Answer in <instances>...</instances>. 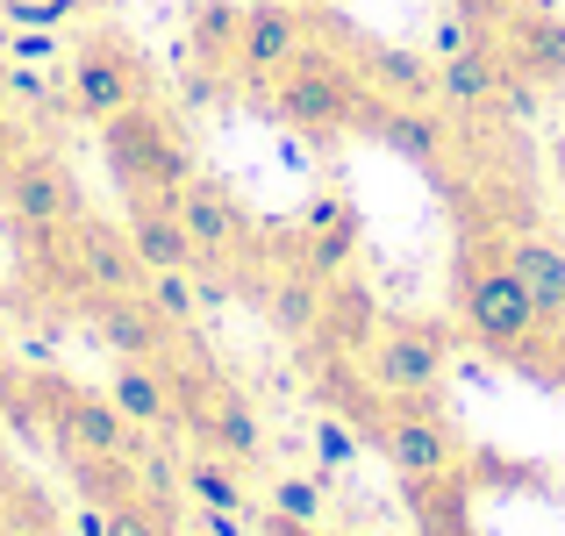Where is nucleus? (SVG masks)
Returning a JSON list of instances; mask_svg holds the SVG:
<instances>
[{"instance_id": "24", "label": "nucleus", "mask_w": 565, "mask_h": 536, "mask_svg": "<svg viewBox=\"0 0 565 536\" xmlns=\"http://www.w3.org/2000/svg\"><path fill=\"white\" fill-rule=\"evenodd\" d=\"M236 29H244V8H236V0H201L193 22H186L193 57H201V65H236Z\"/></svg>"}, {"instance_id": "10", "label": "nucleus", "mask_w": 565, "mask_h": 536, "mask_svg": "<svg viewBox=\"0 0 565 536\" xmlns=\"http://www.w3.org/2000/svg\"><path fill=\"white\" fill-rule=\"evenodd\" d=\"M65 265L79 287H94V301L100 293H143V279H151L137 244H129V229L122 222H100V215H79L65 229Z\"/></svg>"}, {"instance_id": "8", "label": "nucleus", "mask_w": 565, "mask_h": 536, "mask_svg": "<svg viewBox=\"0 0 565 536\" xmlns=\"http://www.w3.org/2000/svg\"><path fill=\"white\" fill-rule=\"evenodd\" d=\"M444 357H451V336H444L437 322H380L373 344L359 351V365H365V379L394 400V394H429V386L444 379Z\"/></svg>"}, {"instance_id": "7", "label": "nucleus", "mask_w": 565, "mask_h": 536, "mask_svg": "<svg viewBox=\"0 0 565 536\" xmlns=\"http://www.w3.org/2000/svg\"><path fill=\"white\" fill-rule=\"evenodd\" d=\"M0 201H8V222L29 236H65L72 222L86 215L79 207V179L57 165L51 151H22L8 172H0Z\"/></svg>"}, {"instance_id": "29", "label": "nucleus", "mask_w": 565, "mask_h": 536, "mask_svg": "<svg viewBox=\"0 0 565 536\" xmlns=\"http://www.w3.org/2000/svg\"><path fill=\"white\" fill-rule=\"evenodd\" d=\"M472 43H480V36H472V29H466V14H437V29H429V57H458V51H472Z\"/></svg>"}, {"instance_id": "2", "label": "nucleus", "mask_w": 565, "mask_h": 536, "mask_svg": "<svg viewBox=\"0 0 565 536\" xmlns=\"http://www.w3.org/2000/svg\"><path fill=\"white\" fill-rule=\"evenodd\" d=\"M273 108L287 129H308V137H351L365 129V115L380 108V94L365 86V72H351L344 57H322V51H301L287 72L273 79Z\"/></svg>"}, {"instance_id": "1", "label": "nucleus", "mask_w": 565, "mask_h": 536, "mask_svg": "<svg viewBox=\"0 0 565 536\" xmlns=\"http://www.w3.org/2000/svg\"><path fill=\"white\" fill-rule=\"evenodd\" d=\"M458 315H466L472 344L487 357H501V365H515V372L530 365V351H537L544 330H552V322L537 315V301H530V287L515 279L509 250L480 244V236L458 250Z\"/></svg>"}, {"instance_id": "22", "label": "nucleus", "mask_w": 565, "mask_h": 536, "mask_svg": "<svg viewBox=\"0 0 565 536\" xmlns=\"http://www.w3.org/2000/svg\"><path fill=\"white\" fill-rule=\"evenodd\" d=\"M322 287H330V279H316L308 265L279 272L273 293H265V315H273V330H279V336H316V322H322Z\"/></svg>"}, {"instance_id": "14", "label": "nucleus", "mask_w": 565, "mask_h": 536, "mask_svg": "<svg viewBox=\"0 0 565 536\" xmlns=\"http://www.w3.org/2000/svg\"><path fill=\"white\" fill-rule=\"evenodd\" d=\"M501 51H509V65L523 72L530 86L565 79V22L544 14V8H515L509 22H501Z\"/></svg>"}, {"instance_id": "30", "label": "nucleus", "mask_w": 565, "mask_h": 536, "mask_svg": "<svg viewBox=\"0 0 565 536\" xmlns=\"http://www.w3.org/2000/svg\"><path fill=\"white\" fill-rule=\"evenodd\" d=\"M258 529H265V536H322V523H294V515H279V508L265 515Z\"/></svg>"}, {"instance_id": "3", "label": "nucleus", "mask_w": 565, "mask_h": 536, "mask_svg": "<svg viewBox=\"0 0 565 536\" xmlns=\"http://www.w3.org/2000/svg\"><path fill=\"white\" fill-rule=\"evenodd\" d=\"M100 151H108V172L129 201H180V186L193 179V158L180 143V129L143 100V108L100 122Z\"/></svg>"}, {"instance_id": "25", "label": "nucleus", "mask_w": 565, "mask_h": 536, "mask_svg": "<svg viewBox=\"0 0 565 536\" xmlns=\"http://www.w3.org/2000/svg\"><path fill=\"white\" fill-rule=\"evenodd\" d=\"M100 536H180V523H172V501L143 486V494L100 508Z\"/></svg>"}, {"instance_id": "13", "label": "nucleus", "mask_w": 565, "mask_h": 536, "mask_svg": "<svg viewBox=\"0 0 565 536\" xmlns=\"http://www.w3.org/2000/svg\"><path fill=\"white\" fill-rule=\"evenodd\" d=\"M94 322H100V336H108L115 357H172V336H180L143 293H100Z\"/></svg>"}, {"instance_id": "31", "label": "nucleus", "mask_w": 565, "mask_h": 536, "mask_svg": "<svg viewBox=\"0 0 565 536\" xmlns=\"http://www.w3.org/2000/svg\"><path fill=\"white\" fill-rule=\"evenodd\" d=\"M22 151H29V143H22V129H14L8 115H0V172H8V165H14Z\"/></svg>"}, {"instance_id": "19", "label": "nucleus", "mask_w": 565, "mask_h": 536, "mask_svg": "<svg viewBox=\"0 0 565 536\" xmlns=\"http://www.w3.org/2000/svg\"><path fill=\"white\" fill-rule=\"evenodd\" d=\"M380 308H373V293L365 287H351L344 272L322 287V322H316V344H330V351H344V357H359L365 344H373V330H380Z\"/></svg>"}, {"instance_id": "15", "label": "nucleus", "mask_w": 565, "mask_h": 536, "mask_svg": "<svg viewBox=\"0 0 565 536\" xmlns=\"http://www.w3.org/2000/svg\"><path fill=\"white\" fill-rule=\"evenodd\" d=\"M365 137L386 143L394 158H408V165H437L444 143H451V122H444L437 108H415V100H380V108L365 115Z\"/></svg>"}, {"instance_id": "4", "label": "nucleus", "mask_w": 565, "mask_h": 536, "mask_svg": "<svg viewBox=\"0 0 565 536\" xmlns=\"http://www.w3.org/2000/svg\"><path fill=\"white\" fill-rule=\"evenodd\" d=\"M29 394H36L43 429H51V443L72 465H86V458H143L137 422H129L108 394H94V386H79V379H29Z\"/></svg>"}, {"instance_id": "17", "label": "nucleus", "mask_w": 565, "mask_h": 536, "mask_svg": "<svg viewBox=\"0 0 565 536\" xmlns=\"http://www.w3.org/2000/svg\"><path fill=\"white\" fill-rule=\"evenodd\" d=\"M122 229H129V244H137L143 272H193V265H201V250H193V236H186V222H180L172 201H129Z\"/></svg>"}, {"instance_id": "9", "label": "nucleus", "mask_w": 565, "mask_h": 536, "mask_svg": "<svg viewBox=\"0 0 565 536\" xmlns=\"http://www.w3.org/2000/svg\"><path fill=\"white\" fill-rule=\"evenodd\" d=\"M308 51V14L294 8V0H258V8H244V29H236V79L258 86V94H273V79L294 65V57Z\"/></svg>"}, {"instance_id": "16", "label": "nucleus", "mask_w": 565, "mask_h": 536, "mask_svg": "<svg viewBox=\"0 0 565 536\" xmlns=\"http://www.w3.org/2000/svg\"><path fill=\"white\" fill-rule=\"evenodd\" d=\"M108 400L137 429H172V422H180V394H172L166 357H122V365H115V379H108Z\"/></svg>"}, {"instance_id": "12", "label": "nucleus", "mask_w": 565, "mask_h": 536, "mask_svg": "<svg viewBox=\"0 0 565 536\" xmlns=\"http://www.w3.org/2000/svg\"><path fill=\"white\" fill-rule=\"evenodd\" d=\"M172 207H180V222H186L193 250H201V265L207 258H236V250H244L250 222H244V207H236L230 186H215V179H186Z\"/></svg>"}, {"instance_id": "28", "label": "nucleus", "mask_w": 565, "mask_h": 536, "mask_svg": "<svg viewBox=\"0 0 565 536\" xmlns=\"http://www.w3.org/2000/svg\"><path fill=\"white\" fill-rule=\"evenodd\" d=\"M273 508L294 523H322V480H273Z\"/></svg>"}, {"instance_id": "6", "label": "nucleus", "mask_w": 565, "mask_h": 536, "mask_svg": "<svg viewBox=\"0 0 565 536\" xmlns=\"http://www.w3.org/2000/svg\"><path fill=\"white\" fill-rule=\"evenodd\" d=\"M143 94H151L143 57L129 51L122 36H86L79 51H72V108L94 129L115 122V115H129V108H143Z\"/></svg>"}, {"instance_id": "18", "label": "nucleus", "mask_w": 565, "mask_h": 536, "mask_svg": "<svg viewBox=\"0 0 565 536\" xmlns=\"http://www.w3.org/2000/svg\"><path fill=\"white\" fill-rule=\"evenodd\" d=\"M351 250H359V207H351L344 193H322L301 215V265L316 279H337L351 265Z\"/></svg>"}, {"instance_id": "26", "label": "nucleus", "mask_w": 565, "mask_h": 536, "mask_svg": "<svg viewBox=\"0 0 565 536\" xmlns=\"http://www.w3.org/2000/svg\"><path fill=\"white\" fill-rule=\"evenodd\" d=\"M143 301H151L158 315L172 322V330H193V308H201V293H193L186 272H151V279H143Z\"/></svg>"}, {"instance_id": "20", "label": "nucleus", "mask_w": 565, "mask_h": 536, "mask_svg": "<svg viewBox=\"0 0 565 536\" xmlns=\"http://www.w3.org/2000/svg\"><path fill=\"white\" fill-rule=\"evenodd\" d=\"M515 265V279L530 287V301H537V315L552 322V330H565V250L552 244V236H515V244H501Z\"/></svg>"}, {"instance_id": "23", "label": "nucleus", "mask_w": 565, "mask_h": 536, "mask_svg": "<svg viewBox=\"0 0 565 536\" xmlns=\"http://www.w3.org/2000/svg\"><path fill=\"white\" fill-rule=\"evenodd\" d=\"M180 486L201 508H222V515H250V486H244V465H230V458L215 451H193L180 465Z\"/></svg>"}, {"instance_id": "5", "label": "nucleus", "mask_w": 565, "mask_h": 536, "mask_svg": "<svg viewBox=\"0 0 565 536\" xmlns=\"http://www.w3.org/2000/svg\"><path fill=\"white\" fill-rule=\"evenodd\" d=\"M373 443L386 451V465H394L401 480H429V472L466 465V437H458L451 408L437 400V386H429V394H394L386 400V422H380Z\"/></svg>"}, {"instance_id": "27", "label": "nucleus", "mask_w": 565, "mask_h": 536, "mask_svg": "<svg viewBox=\"0 0 565 536\" xmlns=\"http://www.w3.org/2000/svg\"><path fill=\"white\" fill-rule=\"evenodd\" d=\"M359 451H365V429H359V422H344V415H322V422H316V458H322V472H344Z\"/></svg>"}, {"instance_id": "11", "label": "nucleus", "mask_w": 565, "mask_h": 536, "mask_svg": "<svg viewBox=\"0 0 565 536\" xmlns=\"http://www.w3.org/2000/svg\"><path fill=\"white\" fill-rule=\"evenodd\" d=\"M401 501H408L415 536H480V529H472V501H480L472 465L429 472V480H401Z\"/></svg>"}, {"instance_id": "21", "label": "nucleus", "mask_w": 565, "mask_h": 536, "mask_svg": "<svg viewBox=\"0 0 565 536\" xmlns=\"http://www.w3.org/2000/svg\"><path fill=\"white\" fill-rule=\"evenodd\" d=\"M365 86L380 100H415V108H437V57L423 51H365Z\"/></svg>"}]
</instances>
